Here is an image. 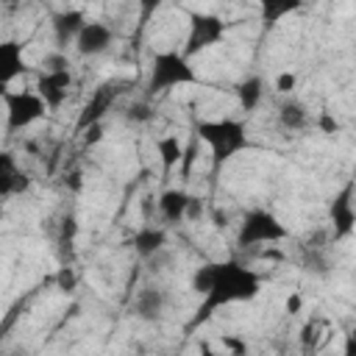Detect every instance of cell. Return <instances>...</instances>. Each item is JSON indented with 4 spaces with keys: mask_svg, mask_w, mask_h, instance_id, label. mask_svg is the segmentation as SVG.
Listing matches in <instances>:
<instances>
[{
    "mask_svg": "<svg viewBox=\"0 0 356 356\" xmlns=\"http://www.w3.org/2000/svg\"><path fill=\"white\" fill-rule=\"evenodd\" d=\"M108 39H111V31H108L106 25H100V22H86V25L78 31V47H81L83 53H97V50H103V47L108 44Z\"/></svg>",
    "mask_w": 356,
    "mask_h": 356,
    "instance_id": "cell-6",
    "label": "cell"
},
{
    "mask_svg": "<svg viewBox=\"0 0 356 356\" xmlns=\"http://www.w3.org/2000/svg\"><path fill=\"white\" fill-rule=\"evenodd\" d=\"M259 81H250V83H242V89H239V97H242V103H245V108H250L253 103H256V97H259Z\"/></svg>",
    "mask_w": 356,
    "mask_h": 356,
    "instance_id": "cell-12",
    "label": "cell"
},
{
    "mask_svg": "<svg viewBox=\"0 0 356 356\" xmlns=\"http://www.w3.org/2000/svg\"><path fill=\"white\" fill-rule=\"evenodd\" d=\"M192 78H195V75H192V70L184 64L181 56L164 53V56H159L156 64H153V81H150V86H153V92H156V89H170V86H175V83H186V81H192Z\"/></svg>",
    "mask_w": 356,
    "mask_h": 356,
    "instance_id": "cell-3",
    "label": "cell"
},
{
    "mask_svg": "<svg viewBox=\"0 0 356 356\" xmlns=\"http://www.w3.org/2000/svg\"><path fill=\"white\" fill-rule=\"evenodd\" d=\"M259 292V281L253 273H248L245 267L239 264H214V286L211 292L206 295V306L203 312L197 314V320H203L214 306L220 303H228V300H245V298H253Z\"/></svg>",
    "mask_w": 356,
    "mask_h": 356,
    "instance_id": "cell-1",
    "label": "cell"
},
{
    "mask_svg": "<svg viewBox=\"0 0 356 356\" xmlns=\"http://www.w3.org/2000/svg\"><path fill=\"white\" fill-rule=\"evenodd\" d=\"M8 122L11 128H19V125H28L31 120H36L42 111H44V103L33 95H8Z\"/></svg>",
    "mask_w": 356,
    "mask_h": 356,
    "instance_id": "cell-5",
    "label": "cell"
},
{
    "mask_svg": "<svg viewBox=\"0 0 356 356\" xmlns=\"http://www.w3.org/2000/svg\"><path fill=\"white\" fill-rule=\"evenodd\" d=\"M161 303H164L161 292H156V289H145V292L136 298V312H139L142 317H156V314L161 312Z\"/></svg>",
    "mask_w": 356,
    "mask_h": 356,
    "instance_id": "cell-8",
    "label": "cell"
},
{
    "mask_svg": "<svg viewBox=\"0 0 356 356\" xmlns=\"http://www.w3.org/2000/svg\"><path fill=\"white\" fill-rule=\"evenodd\" d=\"M281 122H284L286 128H303V125H306V111H303V106H300V103H286V106H281Z\"/></svg>",
    "mask_w": 356,
    "mask_h": 356,
    "instance_id": "cell-9",
    "label": "cell"
},
{
    "mask_svg": "<svg viewBox=\"0 0 356 356\" xmlns=\"http://www.w3.org/2000/svg\"><path fill=\"white\" fill-rule=\"evenodd\" d=\"M197 134L211 145L214 161H225L234 150H239V147L245 145L242 125H239V122H231V120H222V122H203V125L197 128Z\"/></svg>",
    "mask_w": 356,
    "mask_h": 356,
    "instance_id": "cell-2",
    "label": "cell"
},
{
    "mask_svg": "<svg viewBox=\"0 0 356 356\" xmlns=\"http://www.w3.org/2000/svg\"><path fill=\"white\" fill-rule=\"evenodd\" d=\"M295 81H298L295 72H281V75L275 78V89H278V92H292V89H295Z\"/></svg>",
    "mask_w": 356,
    "mask_h": 356,
    "instance_id": "cell-13",
    "label": "cell"
},
{
    "mask_svg": "<svg viewBox=\"0 0 356 356\" xmlns=\"http://www.w3.org/2000/svg\"><path fill=\"white\" fill-rule=\"evenodd\" d=\"M161 242H164L161 231H153V228H150V231H142V234L136 236V250H139V253H153Z\"/></svg>",
    "mask_w": 356,
    "mask_h": 356,
    "instance_id": "cell-10",
    "label": "cell"
},
{
    "mask_svg": "<svg viewBox=\"0 0 356 356\" xmlns=\"http://www.w3.org/2000/svg\"><path fill=\"white\" fill-rule=\"evenodd\" d=\"M159 150H161L164 167H172V164H178V159H181V147H178V142H175V139H167V142H161V145H159Z\"/></svg>",
    "mask_w": 356,
    "mask_h": 356,
    "instance_id": "cell-11",
    "label": "cell"
},
{
    "mask_svg": "<svg viewBox=\"0 0 356 356\" xmlns=\"http://www.w3.org/2000/svg\"><path fill=\"white\" fill-rule=\"evenodd\" d=\"M58 281H61V286H64V289H70V286L75 284V278H72V273H70V270H61V275H58Z\"/></svg>",
    "mask_w": 356,
    "mask_h": 356,
    "instance_id": "cell-14",
    "label": "cell"
},
{
    "mask_svg": "<svg viewBox=\"0 0 356 356\" xmlns=\"http://www.w3.org/2000/svg\"><path fill=\"white\" fill-rule=\"evenodd\" d=\"M298 309H300V298H298V295H289V298H286V312L295 314Z\"/></svg>",
    "mask_w": 356,
    "mask_h": 356,
    "instance_id": "cell-15",
    "label": "cell"
},
{
    "mask_svg": "<svg viewBox=\"0 0 356 356\" xmlns=\"http://www.w3.org/2000/svg\"><path fill=\"white\" fill-rule=\"evenodd\" d=\"M189 200L192 197H186L184 192H178V189H172V192H164L161 195V200H159V211L167 217V220H181V217H186V209H189Z\"/></svg>",
    "mask_w": 356,
    "mask_h": 356,
    "instance_id": "cell-7",
    "label": "cell"
},
{
    "mask_svg": "<svg viewBox=\"0 0 356 356\" xmlns=\"http://www.w3.org/2000/svg\"><path fill=\"white\" fill-rule=\"evenodd\" d=\"M278 236H284V228L267 211H253L242 225L239 242L242 245H256V242H267V239H278Z\"/></svg>",
    "mask_w": 356,
    "mask_h": 356,
    "instance_id": "cell-4",
    "label": "cell"
}]
</instances>
